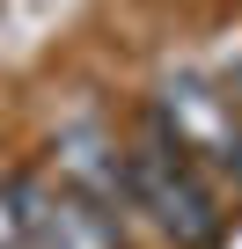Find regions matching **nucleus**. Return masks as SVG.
<instances>
[{
    "label": "nucleus",
    "mask_w": 242,
    "mask_h": 249,
    "mask_svg": "<svg viewBox=\"0 0 242 249\" xmlns=\"http://www.w3.org/2000/svg\"><path fill=\"white\" fill-rule=\"evenodd\" d=\"M125 198H132L169 242H184V249H213L220 227H227V213H220L205 169H198L191 154H176L154 124H147L140 147H125Z\"/></svg>",
    "instance_id": "1"
},
{
    "label": "nucleus",
    "mask_w": 242,
    "mask_h": 249,
    "mask_svg": "<svg viewBox=\"0 0 242 249\" xmlns=\"http://www.w3.org/2000/svg\"><path fill=\"white\" fill-rule=\"evenodd\" d=\"M154 132L176 147V154H191L205 176H227L235 191H242V110H235V95L220 88V81H198V73H169L162 88H154Z\"/></svg>",
    "instance_id": "2"
},
{
    "label": "nucleus",
    "mask_w": 242,
    "mask_h": 249,
    "mask_svg": "<svg viewBox=\"0 0 242 249\" xmlns=\"http://www.w3.org/2000/svg\"><path fill=\"white\" fill-rule=\"evenodd\" d=\"M220 88H227V95H235V110H242V59L227 66V81H220Z\"/></svg>",
    "instance_id": "3"
}]
</instances>
